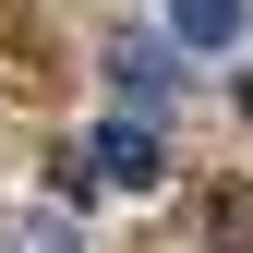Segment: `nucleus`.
Masks as SVG:
<instances>
[{
	"instance_id": "obj_4",
	"label": "nucleus",
	"mask_w": 253,
	"mask_h": 253,
	"mask_svg": "<svg viewBox=\"0 0 253 253\" xmlns=\"http://www.w3.org/2000/svg\"><path fill=\"white\" fill-rule=\"evenodd\" d=\"M121 97H133V109H169V60H157V48H121Z\"/></svg>"
},
{
	"instance_id": "obj_2",
	"label": "nucleus",
	"mask_w": 253,
	"mask_h": 253,
	"mask_svg": "<svg viewBox=\"0 0 253 253\" xmlns=\"http://www.w3.org/2000/svg\"><path fill=\"white\" fill-rule=\"evenodd\" d=\"M205 241L217 253H253V181H205Z\"/></svg>"
},
{
	"instance_id": "obj_5",
	"label": "nucleus",
	"mask_w": 253,
	"mask_h": 253,
	"mask_svg": "<svg viewBox=\"0 0 253 253\" xmlns=\"http://www.w3.org/2000/svg\"><path fill=\"white\" fill-rule=\"evenodd\" d=\"M241 121H253V73H241Z\"/></svg>"
},
{
	"instance_id": "obj_3",
	"label": "nucleus",
	"mask_w": 253,
	"mask_h": 253,
	"mask_svg": "<svg viewBox=\"0 0 253 253\" xmlns=\"http://www.w3.org/2000/svg\"><path fill=\"white\" fill-rule=\"evenodd\" d=\"M241 12H253V0H169L181 48H229V37H241Z\"/></svg>"
},
{
	"instance_id": "obj_1",
	"label": "nucleus",
	"mask_w": 253,
	"mask_h": 253,
	"mask_svg": "<svg viewBox=\"0 0 253 253\" xmlns=\"http://www.w3.org/2000/svg\"><path fill=\"white\" fill-rule=\"evenodd\" d=\"M84 181H97V193H157V181H169L157 109H121V121H97V133H84Z\"/></svg>"
}]
</instances>
